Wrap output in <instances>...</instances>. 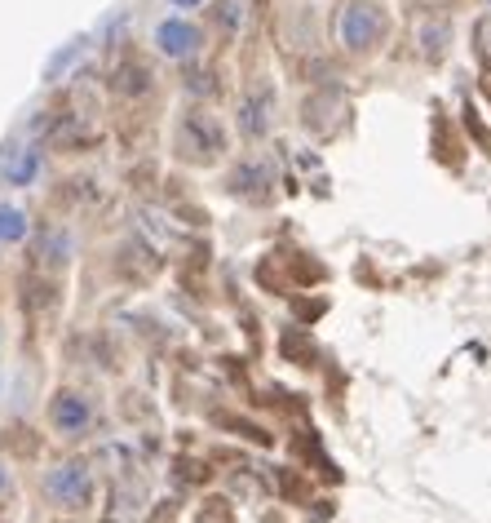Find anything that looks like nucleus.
Returning a JSON list of instances; mask_svg holds the SVG:
<instances>
[{
    "label": "nucleus",
    "mask_w": 491,
    "mask_h": 523,
    "mask_svg": "<svg viewBox=\"0 0 491 523\" xmlns=\"http://www.w3.org/2000/svg\"><path fill=\"white\" fill-rule=\"evenodd\" d=\"M177 151H182V160L213 165V160L226 151V134H222L217 116H208V111H186L182 125H177Z\"/></svg>",
    "instance_id": "obj_1"
},
{
    "label": "nucleus",
    "mask_w": 491,
    "mask_h": 523,
    "mask_svg": "<svg viewBox=\"0 0 491 523\" xmlns=\"http://www.w3.org/2000/svg\"><path fill=\"white\" fill-rule=\"evenodd\" d=\"M381 35H386V14L372 0H355L341 14V40L350 49H372V45H381Z\"/></svg>",
    "instance_id": "obj_2"
},
{
    "label": "nucleus",
    "mask_w": 491,
    "mask_h": 523,
    "mask_svg": "<svg viewBox=\"0 0 491 523\" xmlns=\"http://www.w3.org/2000/svg\"><path fill=\"white\" fill-rule=\"evenodd\" d=\"M45 497H49L54 506H66V510L85 506V497H89V470H85L80 461L54 466V470L45 475Z\"/></svg>",
    "instance_id": "obj_3"
},
{
    "label": "nucleus",
    "mask_w": 491,
    "mask_h": 523,
    "mask_svg": "<svg viewBox=\"0 0 491 523\" xmlns=\"http://www.w3.org/2000/svg\"><path fill=\"white\" fill-rule=\"evenodd\" d=\"M155 45L168 58H191L199 49V27H191L186 18H168V23L155 27Z\"/></svg>",
    "instance_id": "obj_4"
},
{
    "label": "nucleus",
    "mask_w": 491,
    "mask_h": 523,
    "mask_svg": "<svg viewBox=\"0 0 491 523\" xmlns=\"http://www.w3.org/2000/svg\"><path fill=\"white\" fill-rule=\"evenodd\" d=\"M89 399H80V395H71V390H63L54 404H49V421H54V430L58 435H80L85 426H89Z\"/></svg>",
    "instance_id": "obj_5"
},
{
    "label": "nucleus",
    "mask_w": 491,
    "mask_h": 523,
    "mask_svg": "<svg viewBox=\"0 0 491 523\" xmlns=\"http://www.w3.org/2000/svg\"><path fill=\"white\" fill-rule=\"evenodd\" d=\"M266 186H270V169L266 165H239L235 174H230V191L235 196H253V200H266Z\"/></svg>",
    "instance_id": "obj_6"
},
{
    "label": "nucleus",
    "mask_w": 491,
    "mask_h": 523,
    "mask_svg": "<svg viewBox=\"0 0 491 523\" xmlns=\"http://www.w3.org/2000/svg\"><path fill=\"white\" fill-rule=\"evenodd\" d=\"M239 129H244L248 138H262L266 129H270V94H266V89L239 106Z\"/></svg>",
    "instance_id": "obj_7"
},
{
    "label": "nucleus",
    "mask_w": 491,
    "mask_h": 523,
    "mask_svg": "<svg viewBox=\"0 0 491 523\" xmlns=\"http://www.w3.org/2000/svg\"><path fill=\"white\" fill-rule=\"evenodd\" d=\"M447 40H452L447 18H426V23H421V54H426L429 63H438V58L447 54Z\"/></svg>",
    "instance_id": "obj_8"
},
{
    "label": "nucleus",
    "mask_w": 491,
    "mask_h": 523,
    "mask_svg": "<svg viewBox=\"0 0 491 523\" xmlns=\"http://www.w3.org/2000/svg\"><path fill=\"white\" fill-rule=\"evenodd\" d=\"M115 89L120 94H146L151 89V71L142 67V63H125V67L115 71Z\"/></svg>",
    "instance_id": "obj_9"
},
{
    "label": "nucleus",
    "mask_w": 491,
    "mask_h": 523,
    "mask_svg": "<svg viewBox=\"0 0 491 523\" xmlns=\"http://www.w3.org/2000/svg\"><path fill=\"white\" fill-rule=\"evenodd\" d=\"M35 169H40V156H35V151H18V156L5 165V177H9L14 186H27L35 177Z\"/></svg>",
    "instance_id": "obj_10"
},
{
    "label": "nucleus",
    "mask_w": 491,
    "mask_h": 523,
    "mask_svg": "<svg viewBox=\"0 0 491 523\" xmlns=\"http://www.w3.org/2000/svg\"><path fill=\"white\" fill-rule=\"evenodd\" d=\"M23 236H27V217H23V209L0 205V240H5V245H18Z\"/></svg>",
    "instance_id": "obj_11"
},
{
    "label": "nucleus",
    "mask_w": 491,
    "mask_h": 523,
    "mask_svg": "<svg viewBox=\"0 0 491 523\" xmlns=\"http://www.w3.org/2000/svg\"><path fill=\"white\" fill-rule=\"evenodd\" d=\"M66 253H71V240H66L63 231H49L40 240V257H49V262H66Z\"/></svg>",
    "instance_id": "obj_12"
},
{
    "label": "nucleus",
    "mask_w": 491,
    "mask_h": 523,
    "mask_svg": "<svg viewBox=\"0 0 491 523\" xmlns=\"http://www.w3.org/2000/svg\"><path fill=\"white\" fill-rule=\"evenodd\" d=\"M284 355H296V359H315V347H310V337L296 328V333H288V337H284Z\"/></svg>",
    "instance_id": "obj_13"
},
{
    "label": "nucleus",
    "mask_w": 491,
    "mask_h": 523,
    "mask_svg": "<svg viewBox=\"0 0 491 523\" xmlns=\"http://www.w3.org/2000/svg\"><path fill=\"white\" fill-rule=\"evenodd\" d=\"M173 5H182V9H195V5H204V0H173Z\"/></svg>",
    "instance_id": "obj_14"
},
{
    "label": "nucleus",
    "mask_w": 491,
    "mask_h": 523,
    "mask_svg": "<svg viewBox=\"0 0 491 523\" xmlns=\"http://www.w3.org/2000/svg\"><path fill=\"white\" fill-rule=\"evenodd\" d=\"M0 492H5V466H0Z\"/></svg>",
    "instance_id": "obj_15"
},
{
    "label": "nucleus",
    "mask_w": 491,
    "mask_h": 523,
    "mask_svg": "<svg viewBox=\"0 0 491 523\" xmlns=\"http://www.w3.org/2000/svg\"><path fill=\"white\" fill-rule=\"evenodd\" d=\"M487 5H491V0H487Z\"/></svg>",
    "instance_id": "obj_16"
}]
</instances>
